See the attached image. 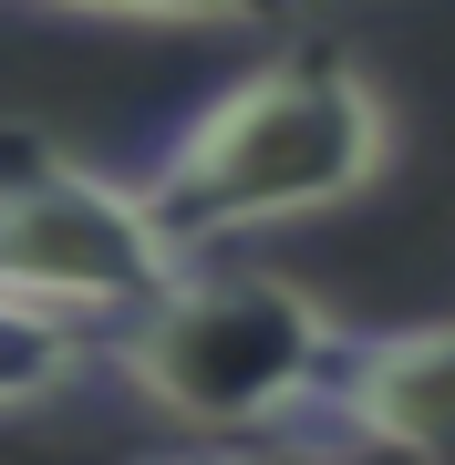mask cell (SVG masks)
I'll use <instances>...</instances> for the list:
<instances>
[{
	"mask_svg": "<svg viewBox=\"0 0 455 465\" xmlns=\"http://www.w3.org/2000/svg\"><path fill=\"white\" fill-rule=\"evenodd\" d=\"M393 155V114L372 94L362 63H341L331 42L270 52L259 73L218 84L166 145L145 155L135 197L186 259H207L218 238L280 228V217H321L362 197Z\"/></svg>",
	"mask_w": 455,
	"mask_h": 465,
	"instance_id": "1",
	"label": "cell"
},
{
	"mask_svg": "<svg viewBox=\"0 0 455 465\" xmlns=\"http://www.w3.org/2000/svg\"><path fill=\"white\" fill-rule=\"evenodd\" d=\"M331 351H341V321L301 280L186 269L124 331L94 341V372H114L145 414L197 424L207 445H228V434H301L321 414Z\"/></svg>",
	"mask_w": 455,
	"mask_h": 465,
	"instance_id": "2",
	"label": "cell"
},
{
	"mask_svg": "<svg viewBox=\"0 0 455 465\" xmlns=\"http://www.w3.org/2000/svg\"><path fill=\"white\" fill-rule=\"evenodd\" d=\"M186 269L197 259L155 228V207L124 176H94L52 145H21V134L0 145V300L104 341Z\"/></svg>",
	"mask_w": 455,
	"mask_h": 465,
	"instance_id": "3",
	"label": "cell"
},
{
	"mask_svg": "<svg viewBox=\"0 0 455 465\" xmlns=\"http://www.w3.org/2000/svg\"><path fill=\"white\" fill-rule=\"evenodd\" d=\"M311 424L383 465H455V321L341 331Z\"/></svg>",
	"mask_w": 455,
	"mask_h": 465,
	"instance_id": "4",
	"label": "cell"
},
{
	"mask_svg": "<svg viewBox=\"0 0 455 465\" xmlns=\"http://www.w3.org/2000/svg\"><path fill=\"white\" fill-rule=\"evenodd\" d=\"M84 372H94V341H84V331H63V321L0 300V414L63 393V382H84Z\"/></svg>",
	"mask_w": 455,
	"mask_h": 465,
	"instance_id": "5",
	"label": "cell"
},
{
	"mask_svg": "<svg viewBox=\"0 0 455 465\" xmlns=\"http://www.w3.org/2000/svg\"><path fill=\"white\" fill-rule=\"evenodd\" d=\"M84 21H155V32H249V21H301L311 0H42Z\"/></svg>",
	"mask_w": 455,
	"mask_h": 465,
	"instance_id": "6",
	"label": "cell"
},
{
	"mask_svg": "<svg viewBox=\"0 0 455 465\" xmlns=\"http://www.w3.org/2000/svg\"><path fill=\"white\" fill-rule=\"evenodd\" d=\"M155 465H383V455L341 445V434H228V445H176Z\"/></svg>",
	"mask_w": 455,
	"mask_h": 465,
	"instance_id": "7",
	"label": "cell"
},
{
	"mask_svg": "<svg viewBox=\"0 0 455 465\" xmlns=\"http://www.w3.org/2000/svg\"><path fill=\"white\" fill-rule=\"evenodd\" d=\"M0 465H32V455H11V445H0Z\"/></svg>",
	"mask_w": 455,
	"mask_h": 465,
	"instance_id": "8",
	"label": "cell"
}]
</instances>
